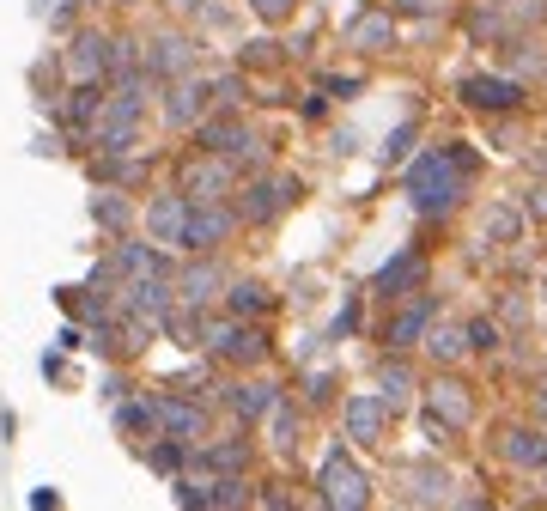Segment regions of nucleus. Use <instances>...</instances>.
<instances>
[{
    "instance_id": "f257e3e1",
    "label": "nucleus",
    "mask_w": 547,
    "mask_h": 511,
    "mask_svg": "<svg viewBox=\"0 0 547 511\" xmlns=\"http://www.w3.org/2000/svg\"><path fill=\"white\" fill-rule=\"evenodd\" d=\"M468 171H475L468 146H438V153H420V159L408 165V201H414V213L444 219V213L468 195Z\"/></svg>"
},
{
    "instance_id": "f03ea898",
    "label": "nucleus",
    "mask_w": 547,
    "mask_h": 511,
    "mask_svg": "<svg viewBox=\"0 0 547 511\" xmlns=\"http://www.w3.org/2000/svg\"><path fill=\"white\" fill-rule=\"evenodd\" d=\"M317 487H323V505H341V511H353V505H365V499H371V481L359 475V463H353L341 445L323 457V469H317Z\"/></svg>"
},
{
    "instance_id": "7ed1b4c3",
    "label": "nucleus",
    "mask_w": 547,
    "mask_h": 511,
    "mask_svg": "<svg viewBox=\"0 0 547 511\" xmlns=\"http://www.w3.org/2000/svg\"><path fill=\"white\" fill-rule=\"evenodd\" d=\"M134 122H140V98H134V86H122L116 98H104V110L92 122L98 153H128V146H134Z\"/></svg>"
},
{
    "instance_id": "20e7f679",
    "label": "nucleus",
    "mask_w": 547,
    "mask_h": 511,
    "mask_svg": "<svg viewBox=\"0 0 547 511\" xmlns=\"http://www.w3.org/2000/svg\"><path fill=\"white\" fill-rule=\"evenodd\" d=\"M201 341L219 353V359H238V365H256L268 353L262 329H244V323H201Z\"/></svg>"
},
{
    "instance_id": "39448f33",
    "label": "nucleus",
    "mask_w": 547,
    "mask_h": 511,
    "mask_svg": "<svg viewBox=\"0 0 547 511\" xmlns=\"http://www.w3.org/2000/svg\"><path fill=\"white\" fill-rule=\"evenodd\" d=\"M231 238V213L213 207V201H189V219H183V250H213Z\"/></svg>"
},
{
    "instance_id": "423d86ee",
    "label": "nucleus",
    "mask_w": 547,
    "mask_h": 511,
    "mask_svg": "<svg viewBox=\"0 0 547 511\" xmlns=\"http://www.w3.org/2000/svg\"><path fill=\"white\" fill-rule=\"evenodd\" d=\"M426 280V256L420 250H402V256H389L377 274H371V299H402L408 286Z\"/></svg>"
},
{
    "instance_id": "0eeeda50",
    "label": "nucleus",
    "mask_w": 547,
    "mask_h": 511,
    "mask_svg": "<svg viewBox=\"0 0 547 511\" xmlns=\"http://www.w3.org/2000/svg\"><path fill=\"white\" fill-rule=\"evenodd\" d=\"M225 189H231V159L207 153V159H189V165H183V195H189V201H213V195H225Z\"/></svg>"
},
{
    "instance_id": "6e6552de",
    "label": "nucleus",
    "mask_w": 547,
    "mask_h": 511,
    "mask_svg": "<svg viewBox=\"0 0 547 511\" xmlns=\"http://www.w3.org/2000/svg\"><path fill=\"white\" fill-rule=\"evenodd\" d=\"M462 98L475 104V110H511V104H523V86L517 80H499V73H468Z\"/></svg>"
},
{
    "instance_id": "1a4fd4ad",
    "label": "nucleus",
    "mask_w": 547,
    "mask_h": 511,
    "mask_svg": "<svg viewBox=\"0 0 547 511\" xmlns=\"http://www.w3.org/2000/svg\"><path fill=\"white\" fill-rule=\"evenodd\" d=\"M152 414H159V432L165 438H183V445L207 432V414L195 402H183V396H159V402H152Z\"/></svg>"
},
{
    "instance_id": "9d476101",
    "label": "nucleus",
    "mask_w": 547,
    "mask_h": 511,
    "mask_svg": "<svg viewBox=\"0 0 547 511\" xmlns=\"http://www.w3.org/2000/svg\"><path fill=\"white\" fill-rule=\"evenodd\" d=\"M110 67V43L98 37V31H86V37H73V49H67V73H73V86H98V73Z\"/></svg>"
},
{
    "instance_id": "9b49d317",
    "label": "nucleus",
    "mask_w": 547,
    "mask_h": 511,
    "mask_svg": "<svg viewBox=\"0 0 547 511\" xmlns=\"http://www.w3.org/2000/svg\"><path fill=\"white\" fill-rule=\"evenodd\" d=\"M201 146L219 159H256V134L244 122H201Z\"/></svg>"
},
{
    "instance_id": "f8f14e48",
    "label": "nucleus",
    "mask_w": 547,
    "mask_h": 511,
    "mask_svg": "<svg viewBox=\"0 0 547 511\" xmlns=\"http://www.w3.org/2000/svg\"><path fill=\"white\" fill-rule=\"evenodd\" d=\"M426 414H432L438 426H468L475 402H468V390H462L456 378H444V384H432V390H426Z\"/></svg>"
},
{
    "instance_id": "ddd939ff",
    "label": "nucleus",
    "mask_w": 547,
    "mask_h": 511,
    "mask_svg": "<svg viewBox=\"0 0 547 511\" xmlns=\"http://www.w3.org/2000/svg\"><path fill=\"white\" fill-rule=\"evenodd\" d=\"M183 219H189V195H159L146 207V232L159 244H183Z\"/></svg>"
},
{
    "instance_id": "4468645a",
    "label": "nucleus",
    "mask_w": 547,
    "mask_h": 511,
    "mask_svg": "<svg viewBox=\"0 0 547 511\" xmlns=\"http://www.w3.org/2000/svg\"><path fill=\"white\" fill-rule=\"evenodd\" d=\"M292 195H298V183H286V177H262V183L244 189V219H274Z\"/></svg>"
},
{
    "instance_id": "2eb2a0df",
    "label": "nucleus",
    "mask_w": 547,
    "mask_h": 511,
    "mask_svg": "<svg viewBox=\"0 0 547 511\" xmlns=\"http://www.w3.org/2000/svg\"><path fill=\"white\" fill-rule=\"evenodd\" d=\"M201 110H207V86H201V80H177L171 98H165V122H171V128H195Z\"/></svg>"
},
{
    "instance_id": "dca6fc26",
    "label": "nucleus",
    "mask_w": 547,
    "mask_h": 511,
    "mask_svg": "<svg viewBox=\"0 0 547 511\" xmlns=\"http://www.w3.org/2000/svg\"><path fill=\"white\" fill-rule=\"evenodd\" d=\"M189 67H195V43L189 37H159V43H152V73H165V80L177 73V80H183Z\"/></svg>"
},
{
    "instance_id": "f3484780",
    "label": "nucleus",
    "mask_w": 547,
    "mask_h": 511,
    "mask_svg": "<svg viewBox=\"0 0 547 511\" xmlns=\"http://www.w3.org/2000/svg\"><path fill=\"white\" fill-rule=\"evenodd\" d=\"M432 317H438V305L432 299H420V305H408L396 323H389V347H414L426 329H432Z\"/></svg>"
},
{
    "instance_id": "a211bd4d",
    "label": "nucleus",
    "mask_w": 547,
    "mask_h": 511,
    "mask_svg": "<svg viewBox=\"0 0 547 511\" xmlns=\"http://www.w3.org/2000/svg\"><path fill=\"white\" fill-rule=\"evenodd\" d=\"M377 432H383V408L371 396H353L347 402V438H353V445H371Z\"/></svg>"
},
{
    "instance_id": "6ab92c4d",
    "label": "nucleus",
    "mask_w": 547,
    "mask_h": 511,
    "mask_svg": "<svg viewBox=\"0 0 547 511\" xmlns=\"http://www.w3.org/2000/svg\"><path fill=\"white\" fill-rule=\"evenodd\" d=\"M505 457L517 463V469H547V438L541 432H505Z\"/></svg>"
},
{
    "instance_id": "aec40b11",
    "label": "nucleus",
    "mask_w": 547,
    "mask_h": 511,
    "mask_svg": "<svg viewBox=\"0 0 547 511\" xmlns=\"http://www.w3.org/2000/svg\"><path fill=\"white\" fill-rule=\"evenodd\" d=\"M116 268L134 274V280H140V274H165V256L146 250V244H122V250H116Z\"/></svg>"
},
{
    "instance_id": "412c9836",
    "label": "nucleus",
    "mask_w": 547,
    "mask_h": 511,
    "mask_svg": "<svg viewBox=\"0 0 547 511\" xmlns=\"http://www.w3.org/2000/svg\"><path fill=\"white\" fill-rule=\"evenodd\" d=\"M280 402V390H268V384H244V390H231V408H238L244 420H256V414H268Z\"/></svg>"
},
{
    "instance_id": "4be33fe9",
    "label": "nucleus",
    "mask_w": 547,
    "mask_h": 511,
    "mask_svg": "<svg viewBox=\"0 0 547 511\" xmlns=\"http://www.w3.org/2000/svg\"><path fill=\"white\" fill-rule=\"evenodd\" d=\"M213 286H219V268H207V262H201V268H189V274H183V286H177V292H183L189 305H207V299H213Z\"/></svg>"
},
{
    "instance_id": "5701e85b",
    "label": "nucleus",
    "mask_w": 547,
    "mask_h": 511,
    "mask_svg": "<svg viewBox=\"0 0 547 511\" xmlns=\"http://www.w3.org/2000/svg\"><path fill=\"white\" fill-rule=\"evenodd\" d=\"M262 311H268V292H262L256 280L231 286V317H262Z\"/></svg>"
},
{
    "instance_id": "b1692460",
    "label": "nucleus",
    "mask_w": 547,
    "mask_h": 511,
    "mask_svg": "<svg viewBox=\"0 0 547 511\" xmlns=\"http://www.w3.org/2000/svg\"><path fill=\"white\" fill-rule=\"evenodd\" d=\"M389 37H396V25H389V19H383V13H377V19H371V13H365V19H359V25H353V43H359V49H383V43H389Z\"/></svg>"
},
{
    "instance_id": "393cba45",
    "label": "nucleus",
    "mask_w": 547,
    "mask_h": 511,
    "mask_svg": "<svg viewBox=\"0 0 547 511\" xmlns=\"http://www.w3.org/2000/svg\"><path fill=\"white\" fill-rule=\"evenodd\" d=\"M468 347H475V341H468L462 329H438V335H432V359H438V365H456Z\"/></svg>"
},
{
    "instance_id": "a878e982",
    "label": "nucleus",
    "mask_w": 547,
    "mask_h": 511,
    "mask_svg": "<svg viewBox=\"0 0 547 511\" xmlns=\"http://www.w3.org/2000/svg\"><path fill=\"white\" fill-rule=\"evenodd\" d=\"M98 110H104L98 86H80V92H73V104H67V122H73V128H86V122H98Z\"/></svg>"
},
{
    "instance_id": "bb28decb",
    "label": "nucleus",
    "mask_w": 547,
    "mask_h": 511,
    "mask_svg": "<svg viewBox=\"0 0 547 511\" xmlns=\"http://www.w3.org/2000/svg\"><path fill=\"white\" fill-rule=\"evenodd\" d=\"M517 232H523V213H517V207H493V213H487V238H493V244H511Z\"/></svg>"
},
{
    "instance_id": "cd10ccee",
    "label": "nucleus",
    "mask_w": 547,
    "mask_h": 511,
    "mask_svg": "<svg viewBox=\"0 0 547 511\" xmlns=\"http://www.w3.org/2000/svg\"><path fill=\"white\" fill-rule=\"evenodd\" d=\"M268 426H274V445H292V432H298V414H292L286 402H274V408H268Z\"/></svg>"
},
{
    "instance_id": "c85d7f7f",
    "label": "nucleus",
    "mask_w": 547,
    "mask_h": 511,
    "mask_svg": "<svg viewBox=\"0 0 547 511\" xmlns=\"http://www.w3.org/2000/svg\"><path fill=\"white\" fill-rule=\"evenodd\" d=\"M152 469H165V475H171V469H183V438H165V445L152 451Z\"/></svg>"
},
{
    "instance_id": "c756f323",
    "label": "nucleus",
    "mask_w": 547,
    "mask_h": 511,
    "mask_svg": "<svg viewBox=\"0 0 547 511\" xmlns=\"http://www.w3.org/2000/svg\"><path fill=\"white\" fill-rule=\"evenodd\" d=\"M244 457H250L244 445H213V451H207V463H213V469H244Z\"/></svg>"
},
{
    "instance_id": "7c9ffc66",
    "label": "nucleus",
    "mask_w": 547,
    "mask_h": 511,
    "mask_svg": "<svg viewBox=\"0 0 547 511\" xmlns=\"http://www.w3.org/2000/svg\"><path fill=\"white\" fill-rule=\"evenodd\" d=\"M250 7H256V19H268V25H280V19L292 13V0H250Z\"/></svg>"
},
{
    "instance_id": "2f4dec72",
    "label": "nucleus",
    "mask_w": 547,
    "mask_h": 511,
    "mask_svg": "<svg viewBox=\"0 0 547 511\" xmlns=\"http://www.w3.org/2000/svg\"><path fill=\"white\" fill-rule=\"evenodd\" d=\"M92 213H98V219H104V226H122V219H128V213H122V201H116V195H98V207H92Z\"/></svg>"
},
{
    "instance_id": "473e14b6",
    "label": "nucleus",
    "mask_w": 547,
    "mask_h": 511,
    "mask_svg": "<svg viewBox=\"0 0 547 511\" xmlns=\"http://www.w3.org/2000/svg\"><path fill=\"white\" fill-rule=\"evenodd\" d=\"M408 390V372L402 365H383V396H402Z\"/></svg>"
},
{
    "instance_id": "72a5a7b5",
    "label": "nucleus",
    "mask_w": 547,
    "mask_h": 511,
    "mask_svg": "<svg viewBox=\"0 0 547 511\" xmlns=\"http://www.w3.org/2000/svg\"><path fill=\"white\" fill-rule=\"evenodd\" d=\"M408 140H414V134L396 128V134H389V146H383V159H402V153H408Z\"/></svg>"
},
{
    "instance_id": "f704fd0d",
    "label": "nucleus",
    "mask_w": 547,
    "mask_h": 511,
    "mask_svg": "<svg viewBox=\"0 0 547 511\" xmlns=\"http://www.w3.org/2000/svg\"><path fill=\"white\" fill-rule=\"evenodd\" d=\"M468 341H475V347H493V341H499V329H493V323H475V329H468Z\"/></svg>"
},
{
    "instance_id": "c9c22d12",
    "label": "nucleus",
    "mask_w": 547,
    "mask_h": 511,
    "mask_svg": "<svg viewBox=\"0 0 547 511\" xmlns=\"http://www.w3.org/2000/svg\"><path fill=\"white\" fill-rule=\"evenodd\" d=\"M238 92H244L238 80H219V86H213V98H219V104H238Z\"/></svg>"
},
{
    "instance_id": "e433bc0d",
    "label": "nucleus",
    "mask_w": 547,
    "mask_h": 511,
    "mask_svg": "<svg viewBox=\"0 0 547 511\" xmlns=\"http://www.w3.org/2000/svg\"><path fill=\"white\" fill-rule=\"evenodd\" d=\"M438 0H396V13H432Z\"/></svg>"
},
{
    "instance_id": "4c0bfd02",
    "label": "nucleus",
    "mask_w": 547,
    "mask_h": 511,
    "mask_svg": "<svg viewBox=\"0 0 547 511\" xmlns=\"http://www.w3.org/2000/svg\"><path fill=\"white\" fill-rule=\"evenodd\" d=\"M535 213H547V189H535Z\"/></svg>"
},
{
    "instance_id": "58836bf2",
    "label": "nucleus",
    "mask_w": 547,
    "mask_h": 511,
    "mask_svg": "<svg viewBox=\"0 0 547 511\" xmlns=\"http://www.w3.org/2000/svg\"><path fill=\"white\" fill-rule=\"evenodd\" d=\"M541 408H547V390H541Z\"/></svg>"
}]
</instances>
